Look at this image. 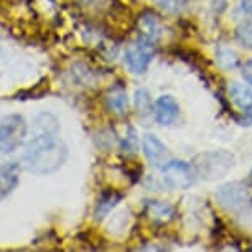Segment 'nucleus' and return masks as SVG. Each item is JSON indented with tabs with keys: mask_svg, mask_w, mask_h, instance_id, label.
<instances>
[{
	"mask_svg": "<svg viewBox=\"0 0 252 252\" xmlns=\"http://www.w3.org/2000/svg\"><path fill=\"white\" fill-rule=\"evenodd\" d=\"M66 160L68 147L58 137V132H35L23 154V165L35 175L55 173Z\"/></svg>",
	"mask_w": 252,
	"mask_h": 252,
	"instance_id": "1",
	"label": "nucleus"
},
{
	"mask_svg": "<svg viewBox=\"0 0 252 252\" xmlns=\"http://www.w3.org/2000/svg\"><path fill=\"white\" fill-rule=\"evenodd\" d=\"M191 168L196 177L213 182V180L224 178L234 168L236 157L227 150H211L198 154L191 160Z\"/></svg>",
	"mask_w": 252,
	"mask_h": 252,
	"instance_id": "2",
	"label": "nucleus"
},
{
	"mask_svg": "<svg viewBox=\"0 0 252 252\" xmlns=\"http://www.w3.org/2000/svg\"><path fill=\"white\" fill-rule=\"evenodd\" d=\"M28 126L20 114H8L0 121V152L13 154L22 147L27 137Z\"/></svg>",
	"mask_w": 252,
	"mask_h": 252,
	"instance_id": "3",
	"label": "nucleus"
},
{
	"mask_svg": "<svg viewBox=\"0 0 252 252\" xmlns=\"http://www.w3.org/2000/svg\"><path fill=\"white\" fill-rule=\"evenodd\" d=\"M216 199L227 211H239L252 203V185L244 182L220 185L216 189Z\"/></svg>",
	"mask_w": 252,
	"mask_h": 252,
	"instance_id": "4",
	"label": "nucleus"
},
{
	"mask_svg": "<svg viewBox=\"0 0 252 252\" xmlns=\"http://www.w3.org/2000/svg\"><path fill=\"white\" fill-rule=\"evenodd\" d=\"M163 182L172 189H188L194 183V175L191 165L183 160H168L163 168Z\"/></svg>",
	"mask_w": 252,
	"mask_h": 252,
	"instance_id": "5",
	"label": "nucleus"
},
{
	"mask_svg": "<svg viewBox=\"0 0 252 252\" xmlns=\"http://www.w3.org/2000/svg\"><path fill=\"white\" fill-rule=\"evenodd\" d=\"M155 56L154 43L139 38L126 48V64L132 73H145Z\"/></svg>",
	"mask_w": 252,
	"mask_h": 252,
	"instance_id": "6",
	"label": "nucleus"
},
{
	"mask_svg": "<svg viewBox=\"0 0 252 252\" xmlns=\"http://www.w3.org/2000/svg\"><path fill=\"white\" fill-rule=\"evenodd\" d=\"M142 149L147 157V160L150 161V165H154L155 168H163L168 163L170 154L165 144L161 142L158 137L154 134H147L142 139Z\"/></svg>",
	"mask_w": 252,
	"mask_h": 252,
	"instance_id": "7",
	"label": "nucleus"
},
{
	"mask_svg": "<svg viewBox=\"0 0 252 252\" xmlns=\"http://www.w3.org/2000/svg\"><path fill=\"white\" fill-rule=\"evenodd\" d=\"M180 116L177 99L170 94H163L155 101V119L160 126H172Z\"/></svg>",
	"mask_w": 252,
	"mask_h": 252,
	"instance_id": "8",
	"label": "nucleus"
},
{
	"mask_svg": "<svg viewBox=\"0 0 252 252\" xmlns=\"http://www.w3.org/2000/svg\"><path fill=\"white\" fill-rule=\"evenodd\" d=\"M137 30H139V38L155 43L161 36V23L152 12H145L137 20Z\"/></svg>",
	"mask_w": 252,
	"mask_h": 252,
	"instance_id": "9",
	"label": "nucleus"
},
{
	"mask_svg": "<svg viewBox=\"0 0 252 252\" xmlns=\"http://www.w3.org/2000/svg\"><path fill=\"white\" fill-rule=\"evenodd\" d=\"M20 168L15 163H2L0 165V199L7 198L18 185Z\"/></svg>",
	"mask_w": 252,
	"mask_h": 252,
	"instance_id": "10",
	"label": "nucleus"
},
{
	"mask_svg": "<svg viewBox=\"0 0 252 252\" xmlns=\"http://www.w3.org/2000/svg\"><path fill=\"white\" fill-rule=\"evenodd\" d=\"M147 216L157 224H165L175 218V208L166 201H147Z\"/></svg>",
	"mask_w": 252,
	"mask_h": 252,
	"instance_id": "11",
	"label": "nucleus"
},
{
	"mask_svg": "<svg viewBox=\"0 0 252 252\" xmlns=\"http://www.w3.org/2000/svg\"><path fill=\"white\" fill-rule=\"evenodd\" d=\"M229 97L241 111L252 106V89L239 83H231L229 86Z\"/></svg>",
	"mask_w": 252,
	"mask_h": 252,
	"instance_id": "12",
	"label": "nucleus"
},
{
	"mask_svg": "<svg viewBox=\"0 0 252 252\" xmlns=\"http://www.w3.org/2000/svg\"><path fill=\"white\" fill-rule=\"evenodd\" d=\"M107 106L112 112L126 114L127 109H129V97H127V93L124 91L122 88L112 89L107 96Z\"/></svg>",
	"mask_w": 252,
	"mask_h": 252,
	"instance_id": "13",
	"label": "nucleus"
},
{
	"mask_svg": "<svg viewBox=\"0 0 252 252\" xmlns=\"http://www.w3.org/2000/svg\"><path fill=\"white\" fill-rule=\"evenodd\" d=\"M122 199V194H119L116 191H109L104 193L97 201V208H96V218L97 220H104L109 213L112 211L114 206Z\"/></svg>",
	"mask_w": 252,
	"mask_h": 252,
	"instance_id": "14",
	"label": "nucleus"
},
{
	"mask_svg": "<svg viewBox=\"0 0 252 252\" xmlns=\"http://www.w3.org/2000/svg\"><path fill=\"white\" fill-rule=\"evenodd\" d=\"M216 61L218 66L226 71L234 69L237 64H239V60H237V55L232 51L229 46H220L216 51Z\"/></svg>",
	"mask_w": 252,
	"mask_h": 252,
	"instance_id": "15",
	"label": "nucleus"
},
{
	"mask_svg": "<svg viewBox=\"0 0 252 252\" xmlns=\"http://www.w3.org/2000/svg\"><path fill=\"white\" fill-rule=\"evenodd\" d=\"M134 102L139 114H149L152 111V97L147 89H137L134 94Z\"/></svg>",
	"mask_w": 252,
	"mask_h": 252,
	"instance_id": "16",
	"label": "nucleus"
},
{
	"mask_svg": "<svg viewBox=\"0 0 252 252\" xmlns=\"http://www.w3.org/2000/svg\"><path fill=\"white\" fill-rule=\"evenodd\" d=\"M155 5L170 15H177L187 5V0H154Z\"/></svg>",
	"mask_w": 252,
	"mask_h": 252,
	"instance_id": "17",
	"label": "nucleus"
},
{
	"mask_svg": "<svg viewBox=\"0 0 252 252\" xmlns=\"http://www.w3.org/2000/svg\"><path fill=\"white\" fill-rule=\"evenodd\" d=\"M236 38L244 48L252 50V22H247L244 25L237 27Z\"/></svg>",
	"mask_w": 252,
	"mask_h": 252,
	"instance_id": "18",
	"label": "nucleus"
},
{
	"mask_svg": "<svg viewBox=\"0 0 252 252\" xmlns=\"http://www.w3.org/2000/svg\"><path fill=\"white\" fill-rule=\"evenodd\" d=\"M122 149L124 152H130V154H134L137 149V135L132 127H129V135H126V139L122 140Z\"/></svg>",
	"mask_w": 252,
	"mask_h": 252,
	"instance_id": "19",
	"label": "nucleus"
},
{
	"mask_svg": "<svg viewBox=\"0 0 252 252\" xmlns=\"http://www.w3.org/2000/svg\"><path fill=\"white\" fill-rule=\"evenodd\" d=\"M236 122L242 127H252V106L242 111L241 116H234Z\"/></svg>",
	"mask_w": 252,
	"mask_h": 252,
	"instance_id": "20",
	"label": "nucleus"
},
{
	"mask_svg": "<svg viewBox=\"0 0 252 252\" xmlns=\"http://www.w3.org/2000/svg\"><path fill=\"white\" fill-rule=\"evenodd\" d=\"M241 76L247 84L252 86V60H247L241 64Z\"/></svg>",
	"mask_w": 252,
	"mask_h": 252,
	"instance_id": "21",
	"label": "nucleus"
},
{
	"mask_svg": "<svg viewBox=\"0 0 252 252\" xmlns=\"http://www.w3.org/2000/svg\"><path fill=\"white\" fill-rule=\"evenodd\" d=\"M241 10L247 15H252V0H241Z\"/></svg>",
	"mask_w": 252,
	"mask_h": 252,
	"instance_id": "22",
	"label": "nucleus"
},
{
	"mask_svg": "<svg viewBox=\"0 0 252 252\" xmlns=\"http://www.w3.org/2000/svg\"><path fill=\"white\" fill-rule=\"evenodd\" d=\"M249 180L252 182V168H251V172H249Z\"/></svg>",
	"mask_w": 252,
	"mask_h": 252,
	"instance_id": "23",
	"label": "nucleus"
}]
</instances>
